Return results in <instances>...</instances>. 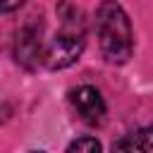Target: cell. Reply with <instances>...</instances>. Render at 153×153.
<instances>
[{
	"label": "cell",
	"instance_id": "obj_7",
	"mask_svg": "<svg viewBox=\"0 0 153 153\" xmlns=\"http://www.w3.org/2000/svg\"><path fill=\"white\" fill-rule=\"evenodd\" d=\"M136 134H139V139L143 141V146H146V148H153V124H148V127L139 129Z\"/></svg>",
	"mask_w": 153,
	"mask_h": 153
},
{
	"label": "cell",
	"instance_id": "obj_5",
	"mask_svg": "<svg viewBox=\"0 0 153 153\" xmlns=\"http://www.w3.org/2000/svg\"><path fill=\"white\" fill-rule=\"evenodd\" d=\"M110 153H148V148L143 146V141L139 139V134H124L112 143Z\"/></svg>",
	"mask_w": 153,
	"mask_h": 153
},
{
	"label": "cell",
	"instance_id": "obj_8",
	"mask_svg": "<svg viewBox=\"0 0 153 153\" xmlns=\"http://www.w3.org/2000/svg\"><path fill=\"white\" fill-rule=\"evenodd\" d=\"M19 5H24V0H0V12H12Z\"/></svg>",
	"mask_w": 153,
	"mask_h": 153
},
{
	"label": "cell",
	"instance_id": "obj_9",
	"mask_svg": "<svg viewBox=\"0 0 153 153\" xmlns=\"http://www.w3.org/2000/svg\"><path fill=\"white\" fill-rule=\"evenodd\" d=\"M31 153H43V151H31Z\"/></svg>",
	"mask_w": 153,
	"mask_h": 153
},
{
	"label": "cell",
	"instance_id": "obj_2",
	"mask_svg": "<svg viewBox=\"0 0 153 153\" xmlns=\"http://www.w3.org/2000/svg\"><path fill=\"white\" fill-rule=\"evenodd\" d=\"M57 17H60V31L45 45V57H43L50 69L69 67L72 62L79 60L86 45V26L81 10L74 7L72 2H62L57 7Z\"/></svg>",
	"mask_w": 153,
	"mask_h": 153
},
{
	"label": "cell",
	"instance_id": "obj_1",
	"mask_svg": "<svg viewBox=\"0 0 153 153\" xmlns=\"http://www.w3.org/2000/svg\"><path fill=\"white\" fill-rule=\"evenodd\" d=\"M96 33L100 53L112 65H124L134 50L131 22L117 0H103L96 10Z\"/></svg>",
	"mask_w": 153,
	"mask_h": 153
},
{
	"label": "cell",
	"instance_id": "obj_6",
	"mask_svg": "<svg viewBox=\"0 0 153 153\" xmlns=\"http://www.w3.org/2000/svg\"><path fill=\"white\" fill-rule=\"evenodd\" d=\"M67 153H100V143L93 136H79L69 143Z\"/></svg>",
	"mask_w": 153,
	"mask_h": 153
},
{
	"label": "cell",
	"instance_id": "obj_3",
	"mask_svg": "<svg viewBox=\"0 0 153 153\" xmlns=\"http://www.w3.org/2000/svg\"><path fill=\"white\" fill-rule=\"evenodd\" d=\"M41 31H43L41 19H38V22H29V24H24V26L19 29L17 41H14V60H17L19 65L29 67V69L36 67V65L45 57V53H43V41H41Z\"/></svg>",
	"mask_w": 153,
	"mask_h": 153
},
{
	"label": "cell",
	"instance_id": "obj_4",
	"mask_svg": "<svg viewBox=\"0 0 153 153\" xmlns=\"http://www.w3.org/2000/svg\"><path fill=\"white\" fill-rule=\"evenodd\" d=\"M72 105L86 124H100L105 120V100L96 86H88V84L79 86L72 93Z\"/></svg>",
	"mask_w": 153,
	"mask_h": 153
}]
</instances>
